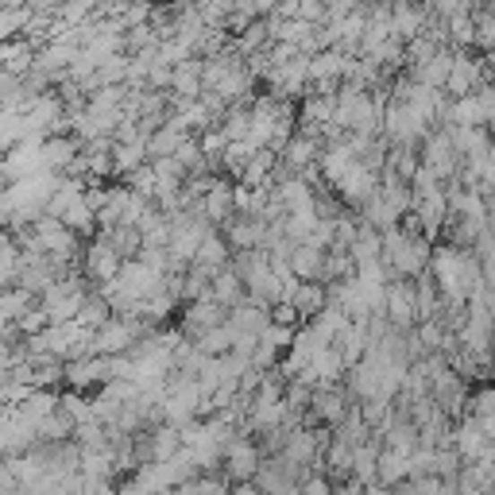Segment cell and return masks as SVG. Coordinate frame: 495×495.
<instances>
[{
	"mask_svg": "<svg viewBox=\"0 0 495 495\" xmlns=\"http://www.w3.org/2000/svg\"><path fill=\"white\" fill-rule=\"evenodd\" d=\"M31 306V291H0V321H23Z\"/></svg>",
	"mask_w": 495,
	"mask_h": 495,
	"instance_id": "cell-1",
	"label": "cell"
},
{
	"mask_svg": "<svg viewBox=\"0 0 495 495\" xmlns=\"http://www.w3.org/2000/svg\"><path fill=\"white\" fill-rule=\"evenodd\" d=\"M8 85H12V74H4V70H0V93H4Z\"/></svg>",
	"mask_w": 495,
	"mask_h": 495,
	"instance_id": "cell-2",
	"label": "cell"
}]
</instances>
